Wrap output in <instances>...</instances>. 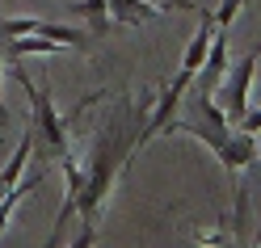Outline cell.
Instances as JSON below:
<instances>
[{"label":"cell","instance_id":"ba28073f","mask_svg":"<svg viewBox=\"0 0 261 248\" xmlns=\"http://www.w3.org/2000/svg\"><path fill=\"white\" fill-rule=\"evenodd\" d=\"M30 152H34V130H25L21 143H17V152H13V156H9V164L0 169V194H5L9 185H17V181H21V169H25Z\"/></svg>","mask_w":261,"mask_h":248},{"label":"cell","instance_id":"30bf717a","mask_svg":"<svg viewBox=\"0 0 261 248\" xmlns=\"http://www.w3.org/2000/svg\"><path fill=\"white\" fill-rule=\"evenodd\" d=\"M249 5V0H223V5L211 13V17H215V30H232V21H236V13Z\"/></svg>","mask_w":261,"mask_h":248},{"label":"cell","instance_id":"9c48e42d","mask_svg":"<svg viewBox=\"0 0 261 248\" xmlns=\"http://www.w3.org/2000/svg\"><path fill=\"white\" fill-rule=\"evenodd\" d=\"M72 13H76V17H89L93 34H106V30H110V5H106V0H76Z\"/></svg>","mask_w":261,"mask_h":248},{"label":"cell","instance_id":"4fadbf2b","mask_svg":"<svg viewBox=\"0 0 261 248\" xmlns=\"http://www.w3.org/2000/svg\"><path fill=\"white\" fill-rule=\"evenodd\" d=\"M249 173H257V177H261V164H257V160H253V164H249ZM257 240H261V236H257Z\"/></svg>","mask_w":261,"mask_h":248},{"label":"cell","instance_id":"6da1fadb","mask_svg":"<svg viewBox=\"0 0 261 248\" xmlns=\"http://www.w3.org/2000/svg\"><path fill=\"white\" fill-rule=\"evenodd\" d=\"M152 109V97H122L118 109L97 126L93 143H85V160H76L72 152L63 156V206L55 214V231L46 244H63V227L72 223V214L80 219V236L76 244L85 248L97 240V223H101V210H106V198L114 189V181L126 173L130 156L143 147V118Z\"/></svg>","mask_w":261,"mask_h":248},{"label":"cell","instance_id":"8fae6325","mask_svg":"<svg viewBox=\"0 0 261 248\" xmlns=\"http://www.w3.org/2000/svg\"><path fill=\"white\" fill-rule=\"evenodd\" d=\"M240 130H253V135H257V130H261V109H244V118L236 122Z\"/></svg>","mask_w":261,"mask_h":248},{"label":"cell","instance_id":"8992f818","mask_svg":"<svg viewBox=\"0 0 261 248\" xmlns=\"http://www.w3.org/2000/svg\"><path fill=\"white\" fill-rule=\"evenodd\" d=\"M110 5V21H126V25H148L152 17L160 21V5H148V0H106Z\"/></svg>","mask_w":261,"mask_h":248},{"label":"cell","instance_id":"7c38bea8","mask_svg":"<svg viewBox=\"0 0 261 248\" xmlns=\"http://www.w3.org/2000/svg\"><path fill=\"white\" fill-rule=\"evenodd\" d=\"M152 5H160V9H186V13L194 9L190 0H152ZM194 13H198V9H194Z\"/></svg>","mask_w":261,"mask_h":248},{"label":"cell","instance_id":"277c9868","mask_svg":"<svg viewBox=\"0 0 261 248\" xmlns=\"http://www.w3.org/2000/svg\"><path fill=\"white\" fill-rule=\"evenodd\" d=\"M257 59H261V42L253 46L249 55H244L232 72H227V85H223V114H227V122H240L244 118V109H249V93H253V76H257Z\"/></svg>","mask_w":261,"mask_h":248},{"label":"cell","instance_id":"5bb4252c","mask_svg":"<svg viewBox=\"0 0 261 248\" xmlns=\"http://www.w3.org/2000/svg\"><path fill=\"white\" fill-rule=\"evenodd\" d=\"M0 126H5V122H0Z\"/></svg>","mask_w":261,"mask_h":248},{"label":"cell","instance_id":"5b68a950","mask_svg":"<svg viewBox=\"0 0 261 248\" xmlns=\"http://www.w3.org/2000/svg\"><path fill=\"white\" fill-rule=\"evenodd\" d=\"M211 38H215V17L211 13H202V25H198V34L190 38V46H186V55H181V76H198V68L206 63V51H211Z\"/></svg>","mask_w":261,"mask_h":248},{"label":"cell","instance_id":"52a82bcc","mask_svg":"<svg viewBox=\"0 0 261 248\" xmlns=\"http://www.w3.org/2000/svg\"><path fill=\"white\" fill-rule=\"evenodd\" d=\"M38 185H42V173H30L25 181H17V185H9L5 194H0V236H5V227L13 219V210H17V202H21L30 189H38Z\"/></svg>","mask_w":261,"mask_h":248},{"label":"cell","instance_id":"3957f363","mask_svg":"<svg viewBox=\"0 0 261 248\" xmlns=\"http://www.w3.org/2000/svg\"><path fill=\"white\" fill-rule=\"evenodd\" d=\"M13 76H17V85L25 89V97H30V109H34V130H42L46 135V143H51V156H68L72 147H68V126L80 118V114H85L93 101H101L106 93H93L89 101H80L76 105V114H68V118H63V114H55V97H51V85H34V80H30V72L21 68V59H17V68H13Z\"/></svg>","mask_w":261,"mask_h":248},{"label":"cell","instance_id":"7a4b0ae2","mask_svg":"<svg viewBox=\"0 0 261 248\" xmlns=\"http://www.w3.org/2000/svg\"><path fill=\"white\" fill-rule=\"evenodd\" d=\"M165 130L202 139L227 173H240V169H249V164L257 160V135H253V130L232 126V122H227V114L211 101V93H198V89H194V97L186 101L181 118H169Z\"/></svg>","mask_w":261,"mask_h":248}]
</instances>
